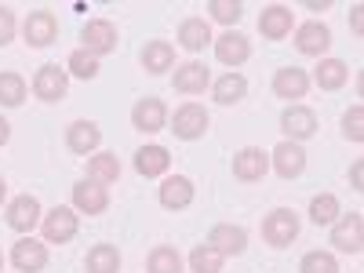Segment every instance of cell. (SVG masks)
<instances>
[{
	"label": "cell",
	"mask_w": 364,
	"mask_h": 273,
	"mask_svg": "<svg viewBox=\"0 0 364 273\" xmlns=\"http://www.w3.org/2000/svg\"><path fill=\"white\" fill-rule=\"evenodd\" d=\"M193 197H197V190H193V182L186 175H164L161 190H157V200L168 211H186L193 204Z\"/></svg>",
	"instance_id": "19"
},
{
	"label": "cell",
	"mask_w": 364,
	"mask_h": 273,
	"mask_svg": "<svg viewBox=\"0 0 364 273\" xmlns=\"http://www.w3.org/2000/svg\"><path fill=\"white\" fill-rule=\"evenodd\" d=\"M317 128H321V120H317V113H314L310 106L291 102V106L281 113V132H284L288 142H299V146H302L306 139L317 135Z\"/></svg>",
	"instance_id": "8"
},
{
	"label": "cell",
	"mask_w": 364,
	"mask_h": 273,
	"mask_svg": "<svg viewBox=\"0 0 364 273\" xmlns=\"http://www.w3.org/2000/svg\"><path fill=\"white\" fill-rule=\"evenodd\" d=\"M211 48H215V58H219V63L230 66V73H233L237 66H245L248 58H252V41H248L245 33H237V29H226L223 37L211 41Z\"/></svg>",
	"instance_id": "14"
},
{
	"label": "cell",
	"mask_w": 364,
	"mask_h": 273,
	"mask_svg": "<svg viewBox=\"0 0 364 273\" xmlns=\"http://www.w3.org/2000/svg\"><path fill=\"white\" fill-rule=\"evenodd\" d=\"M178 44L182 48H186V51H204L211 41H215V37H211V26H208V18H200V15H190V18H182L178 22Z\"/></svg>",
	"instance_id": "25"
},
{
	"label": "cell",
	"mask_w": 364,
	"mask_h": 273,
	"mask_svg": "<svg viewBox=\"0 0 364 273\" xmlns=\"http://www.w3.org/2000/svg\"><path fill=\"white\" fill-rule=\"evenodd\" d=\"M339 215H343V211H339V197L336 193H317L310 200V223L314 226H331Z\"/></svg>",
	"instance_id": "32"
},
{
	"label": "cell",
	"mask_w": 364,
	"mask_h": 273,
	"mask_svg": "<svg viewBox=\"0 0 364 273\" xmlns=\"http://www.w3.org/2000/svg\"><path fill=\"white\" fill-rule=\"evenodd\" d=\"M18 33V22H15V11L8 4H0V48H8Z\"/></svg>",
	"instance_id": "38"
},
{
	"label": "cell",
	"mask_w": 364,
	"mask_h": 273,
	"mask_svg": "<svg viewBox=\"0 0 364 273\" xmlns=\"http://www.w3.org/2000/svg\"><path fill=\"white\" fill-rule=\"evenodd\" d=\"M8 200V182H4V175H0V204Z\"/></svg>",
	"instance_id": "43"
},
{
	"label": "cell",
	"mask_w": 364,
	"mask_h": 273,
	"mask_svg": "<svg viewBox=\"0 0 364 273\" xmlns=\"http://www.w3.org/2000/svg\"><path fill=\"white\" fill-rule=\"evenodd\" d=\"M8 259H11V266L18 273H41L48 266V245H44V240H37L33 233L18 237L15 245H11V255Z\"/></svg>",
	"instance_id": "12"
},
{
	"label": "cell",
	"mask_w": 364,
	"mask_h": 273,
	"mask_svg": "<svg viewBox=\"0 0 364 273\" xmlns=\"http://www.w3.org/2000/svg\"><path fill=\"white\" fill-rule=\"evenodd\" d=\"M87 178L99 182V186H113V182L120 178V157L117 154H106V149L91 154L87 157Z\"/></svg>",
	"instance_id": "27"
},
{
	"label": "cell",
	"mask_w": 364,
	"mask_h": 273,
	"mask_svg": "<svg viewBox=\"0 0 364 273\" xmlns=\"http://www.w3.org/2000/svg\"><path fill=\"white\" fill-rule=\"evenodd\" d=\"M350 190H364V161H353V168H350Z\"/></svg>",
	"instance_id": "39"
},
{
	"label": "cell",
	"mask_w": 364,
	"mask_h": 273,
	"mask_svg": "<svg viewBox=\"0 0 364 273\" xmlns=\"http://www.w3.org/2000/svg\"><path fill=\"white\" fill-rule=\"evenodd\" d=\"M84 273H120L117 245H91L84 255Z\"/></svg>",
	"instance_id": "29"
},
{
	"label": "cell",
	"mask_w": 364,
	"mask_h": 273,
	"mask_svg": "<svg viewBox=\"0 0 364 273\" xmlns=\"http://www.w3.org/2000/svg\"><path fill=\"white\" fill-rule=\"evenodd\" d=\"M41 219H44V208H41V200H37L33 193H18V197H11L8 208H4V223H8L15 233H22V237L33 233V230L41 226Z\"/></svg>",
	"instance_id": "3"
},
{
	"label": "cell",
	"mask_w": 364,
	"mask_h": 273,
	"mask_svg": "<svg viewBox=\"0 0 364 273\" xmlns=\"http://www.w3.org/2000/svg\"><path fill=\"white\" fill-rule=\"evenodd\" d=\"M132 128L142 132V135H157L168 128V106L157 99V95H146L132 106Z\"/></svg>",
	"instance_id": "11"
},
{
	"label": "cell",
	"mask_w": 364,
	"mask_h": 273,
	"mask_svg": "<svg viewBox=\"0 0 364 273\" xmlns=\"http://www.w3.org/2000/svg\"><path fill=\"white\" fill-rule=\"evenodd\" d=\"M269 171H277L284 182L299 178L302 171H306V149H302L299 142L281 139L277 146H273V154H269Z\"/></svg>",
	"instance_id": "10"
},
{
	"label": "cell",
	"mask_w": 364,
	"mask_h": 273,
	"mask_svg": "<svg viewBox=\"0 0 364 273\" xmlns=\"http://www.w3.org/2000/svg\"><path fill=\"white\" fill-rule=\"evenodd\" d=\"M22 41L29 48H48L58 41V15L51 8H37V11H29L26 22H22Z\"/></svg>",
	"instance_id": "7"
},
{
	"label": "cell",
	"mask_w": 364,
	"mask_h": 273,
	"mask_svg": "<svg viewBox=\"0 0 364 273\" xmlns=\"http://www.w3.org/2000/svg\"><path fill=\"white\" fill-rule=\"evenodd\" d=\"M269 171V154L259 146H245L233 154V178L237 182H262Z\"/></svg>",
	"instance_id": "15"
},
{
	"label": "cell",
	"mask_w": 364,
	"mask_h": 273,
	"mask_svg": "<svg viewBox=\"0 0 364 273\" xmlns=\"http://www.w3.org/2000/svg\"><path fill=\"white\" fill-rule=\"evenodd\" d=\"M168 168H171V154H168L164 146L149 142V146L135 149V171H139L142 178H164Z\"/></svg>",
	"instance_id": "23"
},
{
	"label": "cell",
	"mask_w": 364,
	"mask_h": 273,
	"mask_svg": "<svg viewBox=\"0 0 364 273\" xmlns=\"http://www.w3.org/2000/svg\"><path fill=\"white\" fill-rule=\"evenodd\" d=\"M211 18L215 22H223V26H237L240 18H245V4H240V0H208V8H204Z\"/></svg>",
	"instance_id": "35"
},
{
	"label": "cell",
	"mask_w": 364,
	"mask_h": 273,
	"mask_svg": "<svg viewBox=\"0 0 364 273\" xmlns=\"http://www.w3.org/2000/svg\"><path fill=\"white\" fill-rule=\"evenodd\" d=\"M223 266H226V255L219 248H211L208 240L190 252V269L193 273H223Z\"/></svg>",
	"instance_id": "31"
},
{
	"label": "cell",
	"mask_w": 364,
	"mask_h": 273,
	"mask_svg": "<svg viewBox=\"0 0 364 273\" xmlns=\"http://www.w3.org/2000/svg\"><path fill=\"white\" fill-rule=\"evenodd\" d=\"M331 48V29L321 18H310L295 26V51L299 55H310V58H324V51Z\"/></svg>",
	"instance_id": "13"
},
{
	"label": "cell",
	"mask_w": 364,
	"mask_h": 273,
	"mask_svg": "<svg viewBox=\"0 0 364 273\" xmlns=\"http://www.w3.org/2000/svg\"><path fill=\"white\" fill-rule=\"evenodd\" d=\"M331 248L346 252V255H360L364 252V215L360 211H350V215H339L331 223Z\"/></svg>",
	"instance_id": "6"
},
{
	"label": "cell",
	"mask_w": 364,
	"mask_h": 273,
	"mask_svg": "<svg viewBox=\"0 0 364 273\" xmlns=\"http://www.w3.org/2000/svg\"><path fill=\"white\" fill-rule=\"evenodd\" d=\"M171 87L178 95H204V87H211V70L204 63H182L171 73Z\"/></svg>",
	"instance_id": "22"
},
{
	"label": "cell",
	"mask_w": 364,
	"mask_h": 273,
	"mask_svg": "<svg viewBox=\"0 0 364 273\" xmlns=\"http://www.w3.org/2000/svg\"><path fill=\"white\" fill-rule=\"evenodd\" d=\"M346 80H350V66L343 58H321L310 77V84H317L321 91H339V87H346Z\"/></svg>",
	"instance_id": "26"
},
{
	"label": "cell",
	"mask_w": 364,
	"mask_h": 273,
	"mask_svg": "<svg viewBox=\"0 0 364 273\" xmlns=\"http://www.w3.org/2000/svg\"><path fill=\"white\" fill-rule=\"evenodd\" d=\"M109 208V186H99L91 178H80L73 186V211L77 215H102Z\"/></svg>",
	"instance_id": "17"
},
{
	"label": "cell",
	"mask_w": 364,
	"mask_h": 273,
	"mask_svg": "<svg viewBox=\"0 0 364 273\" xmlns=\"http://www.w3.org/2000/svg\"><path fill=\"white\" fill-rule=\"evenodd\" d=\"M146 273H182V255L175 245H157L146 255Z\"/></svg>",
	"instance_id": "30"
},
{
	"label": "cell",
	"mask_w": 364,
	"mask_h": 273,
	"mask_svg": "<svg viewBox=\"0 0 364 273\" xmlns=\"http://www.w3.org/2000/svg\"><path fill=\"white\" fill-rule=\"evenodd\" d=\"M66 91H70V73L58 66V63H44L33 73V95L41 102H63Z\"/></svg>",
	"instance_id": "9"
},
{
	"label": "cell",
	"mask_w": 364,
	"mask_h": 273,
	"mask_svg": "<svg viewBox=\"0 0 364 273\" xmlns=\"http://www.w3.org/2000/svg\"><path fill=\"white\" fill-rule=\"evenodd\" d=\"M26 80H22V73H0V106L4 109H15V106H22L26 102Z\"/></svg>",
	"instance_id": "33"
},
{
	"label": "cell",
	"mask_w": 364,
	"mask_h": 273,
	"mask_svg": "<svg viewBox=\"0 0 364 273\" xmlns=\"http://www.w3.org/2000/svg\"><path fill=\"white\" fill-rule=\"evenodd\" d=\"M299 273H339V262H336V255L331 252H306L302 255V262H299Z\"/></svg>",
	"instance_id": "36"
},
{
	"label": "cell",
	"mask_w": 364,
	"mask_h": 273,
	"mask_svg": "<svg viewBox=\"0 0 364 273\" xmlns=\"http://www.w3.org/2000/svg\"><path fill=\"white\" fill-rule=\"evenodd\" d=\"M0 273H4V255H0Z\"/></svg>",
	"instance_id": "44"
},
{
	"label": "cell",
	"mask_w": 364,
	"mask_h": 273,
	"mask_svg": "<svg viewBox=\"0 0 364 273\" xmlns=\"http://www.w3.org/2000/svg\"><path fill=\"white\" fill-rule=\"evenodd\" d=\"M302 223H299V211L295 208H273L269 215L262 219V240L269 248H288L291 240L299 237Z\"/></svg>",
	"instance_id": "1"
},
{
	"label": "cell",
	"mask_w": 364,
	"mask_h": 273,
	"mask_svg": "<svg viewBox=\"0 0 364 273\" xmlns=\"http://www.w3.org/2000/svg\"><path fill=\"white\" fill-rule=\"evenodd\" d=\"M66 73L77 77V80H95V77H99V58L87 55L84 48H77V51L66 58Z\"/></svg>",
	"instance_id": "34"
},
{
	"label": "cell",
	"mask_w": 364,
	"mask_h": 273,
	"mask_svg": "<svg viewBox=\"0 0 364 273\" xmlns=\"http://www.w3.org/2000/svg\"><path fill=\"white\" fill-rule=\"evenodd\" d=\"M331 4H328V0H324V4H317V0H310V4H306V11H328Z\"/></svg>",
	"instance_id": "42"
},
{
	"label": "cell",
	"mask_w": 364,
	"mask_h": 273,
	"mask_svg": "<svg viewBox=\"0 0 364 273\" xmlns=\"http://www.w3.org/2000/svg\"><path fill=\"white\" fill-rule=\"evenodd\" d=\"M117 44H120V33H117V26H113L109 18H87V22H84V29H80V48H84L87 55H95V58L113 55Z\"/></svg>",
	"instance_id": "5"
},
{
	"label": "cell",
	"mask_w": 364,
	"mask_h": 273,
	"mask_svg": "<svg viewBox=\"0 0 364 273\" xmlns=\"http://www.w3.org/2000/svg\"><path fill=\"white\" fill-rule=\"evenodd\" d=\"M245 95H248V80L240 73H223L215 84H211V99H215L219 106H237Z\"/></svg>",
	"instance_id": "28"
},
{
	"label": "cell",
	"mask_w": 364,
	"mask_h": 273,
	"mask_svg": "<svg viewBox=\"0 0 364 273\" xmlns=\"http://www.w3.org/2000/svg\"><path fill=\"white\" fill-rule=\"evenodd\" d=\"M139 63H142L146 73L161 77V73L175 70V48L168 41H146V48L139 51Z\"/></svg>",
	"instance_id": "24"
},
{
	"label": "cell",
	"mask_w": 364,
	"mask_h": 273,
	"mask_svg": "<svg viewBox=\"0 0 364 273\" xmlns=\"http://www.w3.org/2000/svg\"><path fill=\"white\" fill-rule=\"evenodd\" d=\"M208 124H211V117H208V109L200 102H182L175 109V117H171V128L168 132H175L178 142H197V139H204Z\"/></svg>",
	"instance_id": "4"
},
{
	"label": "cell",
	"mask_w": 364,
	"mask_h": 273,
	"mask_svg": "<svg viewBox=\"0 0 364 273\" xmlns=\"http://www.w3.org/2000/svg\"><path fill=\"white\" fill-rule=\"evenodd\" d=\"M291 29H295V11H291L288 4H269V8H262V15H259V33H262V41H284V37H291Z\"/></svg>",
	"instance_id": "18"
},
{
	"label": "cell",
	"mask_w": 364,
	"mask_h": 273,
	"mask_svg": "<svg viewBox=\"0 0 364 273\" xmlns=\"http://www.w3.org/2000/svg\"><path fill=\"white\" fill-rule=\"evenodd\" d=\"M99 146H102V128L95 120H73L66 128V149L70 154L91 157V154H99Z\"/></svg>",
	"instance_id": "16"
},
{
	"label": "cell",
	"mask_w": 364,
	"mask_h": 273,
	"mask_svg": "<svg viewBox=\"0 0 364 273\" xmlns=\"http://www.w3.org/2000/svg\"><path fill=\"white\" fill-rule=\"evenodd\" d=\"M208 245L211 248H219L226 259L233 255H245L248 252V230L245 226H233V223H215L211 226V233H208Z\"/></svg>",
	"instance_id": "20"
},
{
	"label": "cell",
	"mask_w": 364,
	"mask_h": 273,
	"mask_svg": "<svg viewBox=\"0 0 364 273\" xmlns=\"http://www.w3.org/2000/svg\"><path fill=\"white\" fill-rule=\"evenodd\" d=\"M77 230H80V215L73 208H66V204L44 211V219H41L44 245H70V240L77 237Z\"/></svg>",
	"instance_id": "2"
},
{
	"label": "cell",
	"mask_w": 364,
	"mask_h": 273,
	"mask_svg": "<svg viewBox=\"0 0 364 273\" xmlns=\"http://www.w3.org/2000/svg\"><path fill=\"white\" fill-rule=\"evenodd\" d=\"M350 29H353V37H360V33H364V8H360V4H353V8H350Z\"/></svg>",
	"instance_id": "40"
},
{
	"label": "cell",
	"mask_w": 364,
	"mask_h": 273,
	"mask_svg": "<svg viewBox=\"0 0 364 273\" xmlns=\"http://www.w3.org/2000/svg\"><path fill=\"white\" fill-rule=\"evenodd\" d=\"M273 95L277 99H306V91H310V73L306 70H299V66H281V70H273Z\"/></svg>",
	"instance_id": "21"
},
{
	"label": "cell",
	"mask_w": 364,
	"mask_h": 273,
	"mask_svg": "<svg viewBox=\"0 0 364 273\" xmlns=\"http://www.w3.org/2000/svg\"><path fill=\"white\" fill-rule=\"evenodd\" d=\"M343 139L364 142V106H360V102H353V106L343 113Z\"/></svg>",
	"instance_id": "37"
},
{
	"label": "cell",
	"mask_w": 364,
	"mask_h": 273,
	"mask_svg": "<svg viewBox=\"0 0 364 273\" xmlns=\"http://www.w3.org/2000/svg\"><path fill=\"white\" fill-rule=\"evenodd\" d=\"M8 139H11V124L0 117V146H8Z\"/></svg>",
	"instance_id": "41"
}]
</instances>
